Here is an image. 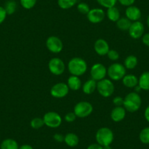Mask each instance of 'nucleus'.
Returning <instances> with one entry per match:
<instances>
[{
	"label": "nucleus",
	"mask_w": 149,
	"mask_h": 149,
	"mask_svg": "<svg viewBox=\"0 0 149 149\" xmlns=\"http://www.w3.org/2000/svg\"><path fill=\"white\" fill-rule=\"evenodd\" d=\"M67 68L72 75L80 77L86 72L88 65L86 61L84 58L80 57H74L70 60Z\"/></svg>",
	"instance_id": "nucleus-1"
},
{
	"label": "nucleus",
	"mask_w": 149,
	"mask_h": 149,
	"mask_svg": "<svg viewBox=\"0 0 149 149\" xmlns=\"http://www.w3.org/2000/svg\"><path fill=\"white\" fill-rule=\"evenodd\" d=\"M142 104V99L138 93L130 92L124 98L123 107L130 113H134L140 108Z\"/></svg>",
	"instance_id": "nucleus-2"
},
{
	"label": "nucleus",
	"mask_w": 149,
	"mask_h": 149,
	"mask_svg": "<svg viewBox=\"0 0 149 149\" xmlns=\"http://www.w3.org/2000/svg\"><path fill=\"white\" fill-rule=\"evenodd\" d=\"M95 138L97 143L102 147L110 146L114 140V134L108 127H101L96 132Z\"/></svg>",
	"instance_id": "nucleus-3"
},
{
	"label": "nucleus",
	"mask_w": 149,
	"mask_h": 149,
	"mask_svg": "<svg viewBox=\"0 0 149 149\" xmlns=\"http://www.w3.org/2000/svg\"><path fill=\"white\" fill-rule=\"evenodd\" d=\"M126 74L127 69L120 63H113L107 69V74L111 81H121L125 76Z\"/></svg>",
	"instance_id": "nucleus-4"
},
{
	"label": "nucleus",
	"mask_w": 149,
	"mask_h": 149,
	"mask_svg": "<svg viewBox=\"0 0 149 149\" xmlns=\"http://www.w3.org/2000/svg\"><path fill=\"white\" fill-rule=\"evenodd\" d=\"M97 90L102 97L107 98L113 94L115 86L111 80L104 78L97 82Z\"/></svg>",
	"instance_id": "nucleus-5"
},
{
	"label": "nucleus",
	"mask_w": 149,
	"mask_h": 149,
	"mask_svg": "<svg viewBox=\"0 0 149 149\" xmlns=\"http://www.w3.org/2000/svg\"><path fill=\"white\" fill-rule=\"evenodd\" d=\"M94 107L92 104L86 101H81L74 107V113L78 118H84L89 116L92 113Z\"/></svg>",
	"instance_id": "nucleus-6"
},
{
	"label": "nucleus",
	"mask_w": 149,
	"mask_h": 149,
	"mask_svg": "<svg viewBox=\"0 0 149 149\" xmlns=\"http://www.w3.org/2000/svg\"><path fill=\"white\" fill-rule=\"evenodd\" d=\"M43 121L45 125L49 128H58L62 123L61 116L56 112H48L43 116Z\"/></svg>",
	"instance_id": "nucleus-7"
},
{
	"label": "nucleus",
	"mask_w": 149,
	"mask_h": 149,
	"mask_svg": "<svg viewBox=\"0 0 149 149\" xmlns=\"http://www.w3.org/2000/svg\"><path fill=\"white\" fill-rule=\"evenodd\" d=\"M47 48L50 52L53 54H59L64 48L63 42L59 37L56 36H50L45 42Z\"/></svg>",
	"instance_id": "nucleus-8"
},
{
	"label": "nucleus",
	"mask_w": 149,
	"mask_h": 149,
	"mask_svg": "<svg viewBox=\"0 0 149 149\" xmlns=\"http://www.w3.org/2000/svg\"><path fill=\"white\" fill-rule=\"evenodd\" d=\"M90 74L92 79L97 82L105 78L107 75V68L101 63H96L91 67Z\"/></svg>",
	"instance_id": "nucleus-9"
},
{
	"label": "nucleus",
	"mask_w": 149,
	"mask_h": 149,
	"mask_svg": "<svg viewBox=\"0 0 149 149\" xmlns=\"http://www.w3.org/2000/svg\"><path fill=\"white\" fill-rule=\"evenodd\" d=\"M48 70L54 75H61L65 70V64L61 58L55 57L48 62Z\"/></svg>",
	"instance_id": "nucleus-10"
},
{
	"label": "nucleus",
	"mask_w": 149,
	"mask_h": 149,
	"mask_svg": "<svg viewBox=\"0 0 149 149\" xmlns=\"http://www.w3.org/2000/svg\"><path fill=\"white\" fill-rule=\"evenodd\" d=\"M68 86L64 83H58L51 87V94L54 98H64L69 94Z\"/></svg>",
	"instance_id": "nucleus-11"
},
{
	"label": "nucleus",
	"mask_w": 149,
	"mask_h": 149,
	"mask_svg": "<svg viewBox=\"0 0 149 149\" xmlns=\"http://www.w3.org/2000/svg\"><path fill=\"white\" fill-rule=\"evenodd\" d=\"M144 25H143V23L139 21H134V22L132 23L131 26L128 30L130 36L132 39L134 40L139 39V38L143 37V35L144 34Z\"/></svg>",
	"instance_id": "nucleus-12"
},
{
	"label": "nucleus",
	"mask_w": 149,
	"mask_h": 149,
	"mask_svg": "<svg viewBox=\"0 0 149 149\" xmlns=\"http://www.w3.org/2000/svg\"><path fill=\"white\" fill-rule=\"evenodd\" d=\"M86 15L90 23L97 24L101 23L104 19L105 13L101 8H93V9L90 10Z\"/></svg>",
	"instance_id": "nucleus-13"
},
{
	"label": "nucleus",
	"mask_w": 149,
	"mask_h": 149,
	"mask_svg": "<svg viewBox=\"0 0 149 149\" xmlns=\"http://www.w3.org/2000/svg\"><path fill=\"white\" fill-rule=\"evenodd\" d=\"M94 48L95 52L100 56H105L107 55L108 51H110V46L109 44L104 39H98L94 42Z\"/></svg>",
	"instance_id": "nucleus-14"
},
{
	"label": "nucleus",
	"mask_w": 149,
	"mask_h": 149,
	"mask_svg": "<svg viewBox=\"0 0 149 149\" xmlns=\"http://www.w3.org/2000/svg\"><path fill=\"white\" fill-rule=\"evenodd\" d=\"M125 15L126 18H128L132 22L139 21L142 15L141 10L137 7L131 5V6L127 7V8L126 9Z\"/></svg>",
	"instance_id": "nucleus-15"
},
{
	"label": "nucleus",
	"mask_w": 149,
	"mask_h": 149,
	"mask_svg": "<svg viewBox=\"0 0 149 149\" xmlns=\"http://www.w3.org/2000/svg\"><path fill=\"white\" fill-rule=\"evenodd\" d=\"M126 113H127V110L123 106L115 107L114 108H113L111 113H110V118L114 122L118 123L124 119Z\"/></svg>",
	"instance_id": "nucleus-16"
},
{
	"label": "nucleus",
	"mask_w": 149,
	"mask_h": 149,
	"mask_svg": "<svg viewBox=\"0 0 149 149\" xmlns=\"http://www.w3.org/2000/svg\"><path fill=\"white\" fill-rule=\"evenodd\" d=\"M138 82L139 78L133 74H126L122 79V83L124 86L130 88H135L138 85Z\"/></svg>",
	"instance_id": "nucleus-17"
},
{
	"label": "nucleus",
	"mask_w": 149,
	"mask_h": 149,
	"mask_svg": "<svg viewBox=\"0 0 149 149\" xmlns=\"http://www.w3.org/2000/svg\"><path fill=\"white\" fill-rule=\"evenodd\" d=\"M67 86L72 91H78L82 87V83H81V79L78 76L75 75H71L67 79Z\"/></svg>",
	"instance_id": "nucleus-18"
},
{
	"label": "nucleus",
	"mask_w": 149,
	"mask_h": 149,
	"mask_svg": "<svg viewBox=\"0 0 149 149\" xmlns=\"http://www.w3.org/2000/svg\"><path fill=\"white\" fill-rule=\"evenodd\" d=\"M97 82L94 81V79H89L86 81L82 86V89L84 94H91L95 91L97 89Z\"/></svg>",
	"instance_id": "nucleus-19"
},
{
	"label": "nucleus",
	"mask_w": 149,
	"mask_h": 149,
	"mask_svg": "<svg viewBox=\"0 0 149 149\" xmlns=\"http://www.w3.org/2000/svg\"><path fill=\"white\" fill-rule=\"evenodd\" d=\"M64 143H66L67 146L69 147H75L79 143V137L76 134L72 132L67 133L65 136H64Z\"/></svg>",
	"instance_id": "nucleus-20"
},
{
	"label": "nucleus",
	"mask_w": 149,
	"mask_h": 149,
	"mask_svg": "<svg viewBox=\"0 0 149 149\" xmlns=\"http://www.w3.org/2000/svg\"><path fill=\"white\" fill-rule=\"evenodd\" d=\"M138 86L142 90L149 91V71L142 73L139 78Z\"/></svg>",
	"instance_id": "nucleus-21"
},
{
	"label": "nucleus",
	"mask_w": 149,
	"mask_h": 149,
	"mask_svg": "<svg viewBox=\"0 0 149 149\" xmlns=\"http://www.w3.org/2000/svg\"><path fill=\"white\" fill-rule=\"evenodd\" d=\"M106 15H107V18L112 22H117L121 18V13H120L119 10L116 8L115 6L108 8Z\"/></svg>",
	"instance_id": "nucleus-22"
},
{
	"label": "nucleus",
	"mask_w": 149,
	"mask_h": 149,
	"mask_svg": "<svg viewBox=\"0 0 149 149\" xmlns=\"http://www.w3.org/2000/svg\"><path fill=\"white\" fill-rule=\"evenodd\" d=\"M138 64L137 58L134 55H130L124 59V66L127 70H133L137 67Z\"/></svg>",
	"instance_id": "nucleus-23"
},
{
	"label": "nucleus",
	"mask_w": 149,
	"mask_h": 149,
	"mask_svg": "<svg viewBox=\"0 0 149 149\" xmlns=\"http://www.w3.org/2000/svg\"><path fill=\"white\" fill-rule=\"evenodd\" d=\"M0 148L1 149H18L19 148V146H18V143L16 140L14 139L8 138L4 140L1 143L0 146Z\"/></svg>",
	"instance_id": "nucleus-24"
},
{
	"label": "nucleus",
	"mask_w": 149,
	"mask_h": 149,
	"mask_svg": "<svg viewBox=\"0 0 149 149\" xmlns=\"http://www.w3.org/2000/svg\"><path fill=\"white\" fill-rule=\"evenodd\" d=\"M132 23V22L130 21L127 18H120L119 20L116 22V26L119 30L128 31Z\"/></svg>",
	"instance_id": "nucleus-25"
},
{
	"label": "nucleus",
	"mask_w": 149,
	"mask_h": 149,
	"mask_svg": "<svg viewBox=\"0 0 149 149\" xmlns=\"http://www.w3.org/2000/svg\"><path fill=\"white\" fill-rule=\"evenodd\" d=\"M77 3V0H58V5L60 8L67 10L72 8Z\"/></svg>",
	"instance_id": "nucleus-26"
},
{
	"label": "nucleus",
	"mask_w": 149,
	"mask_h": 149,
	"mask_svg": "<svg viewBox=\"0 0 149 149\" xmlns=\"http://www.w3.org/2000/svg\"><path fill=\"white\" fill-rule=\"evenodd\" d=\"M5 10L8 15H12L15 12L17 8V4L14 0H9L5 3Z\"/></svg>",
	"instance_id": "nucleus-27"
},
{
	"label": "nucleus",
	"mask_w": 149,
	"mask_h": 149,
	"mask_svg": "<svg viewBox=\"0 0 149 149\" xmlns=\"http://www.w3.org/2000/svg\"><path fill=\"white\" fill-rule=\"evenodd\" d=\"M139 139L143 144H149V127H145L140 131Z\"/></svg>",
	"instance_id": "nucleus-28"
},
{
	"label": "nucleus",
	"mask_w": 149,
	"mask_h": 149,
	"mask_svg": "<svg viewBox=\"0 0 149 149\" xmlns=\"http://www.w3.org/2000/svg\"><path fill=\"white\" fill-rule=\"evenodd\" d=\"M45 125L44 123L43 118H39V117H36L31 119V122H30V126L34 130H39V129L42 128L43 126Z\"/></svg>",
	"instance_id": "nucleus-29"
},
{
	"label": "nucleus",
	"mask_w": 149,
	"mask_h": 149,
	"mask_svg": "<svg viewBox=\"0 0 149 149\" xmlns=\"http://www.w3.org/2000/svg\"><path fill=\"white\" fill-rule=\"evenodd\" d=\"M117 1L118 0H97V2L102 7H104V8H107V9L115 6Z\"/></svg>",
	"instance_id": "nucleus-30"
},
{
	"label": "nucleus",
	"mask_w": 149,
	"mask_h": 149,
	"mask_svg": "<svg viewBox=\"0 0 149 149\" xmlns=\"http://www.w3.org/2000/svg\"><path fill=\"white\" fill-rule=\"evenodd\" d=\"M20 2L24 9L30 10L35 6L37 0H20Z\"/></svg>",
	"instance_id": "nucleus-31"
},
{
	"label": "nucleus",
	"mask_w": 149,
	"mask_h": 149,
	"mask_svg": "<svg viewBox=\"0 0 149 149\" xmlns=\"http://www.w3.org/2000/svg\"><path fill=\"white\" fill-rule=\"evenodd\" d=\"M77 9L80 13L84 14V15H87L91 10L88 4L85 3V2H81L78 4L77 6Z\"/></svg>",
	"instance_id": "nucleus-32"
},
{
	"label": "nucleus",
	"mask_w": 149,
	"mask_h": 149,
	"mask_svg": "<svg viewBox=\"0 0 149 149\" xmlns=\"http://www.w3.org/2000/svg\"><path fill=\"white\" fill-rule=\"evenodd\" d=\"M107 58L111 61H117L119 58V54L117 51L113 49H110L107 54Z\"/></svg>",
	"instance_id": "nucleus-33"
},
{
	"label": "nucleus",
	"mask_w": 149,
	"mask_h": 149,
	"mask_svg": "<svg viewBox=\"0 0 149 149\" xmlns=\"http://www.w3.org/2000/svg\"><path fill=\"white\" fill-rule=\"evenodd\" d=\"M77 116H75L74 112H70V113H67L65 116H64V120H65L66 122L67 123H72L73 121H74V120L76 119Z\"/></svg>",
	"instance_id": "nucleus-34"
},
{
	"label": "nucleus",
	"mask_w": 149,
	"mask_h": 149,
	"mask_svg": "<svg viewBox=\"0 0 149 149\" xmlns=\"http://www.w3.org/2000/svg\"><path fill=\"white\" fill-rule=\"evenodd\" d=\"M113 103L115 105V107H121V106H123V104H124V98L120 97V96H116L113 100Z\"/></svg>",
	"instance_id": "nucleus-35"
},
{
	"label": "nucleus",
	"mask_w": 149,
	"mask_h": 149,
	"mask_svg": "<svg viewBox=\"0 0 149 149\" xmlns=\"http://www.w3.org/2000/svg\"><path fill=\"white\" fill-rule=\"evenodd\" d=\"M7 15H8V14H7L5 8L3 7L0 6V24H2L5 21Z\"/></svg>",
	"instance_id": "nucleus-36"
},
{
	"label": "nucleus",
	"mask_w": 149,
	"mask_h": 149,
	"mask_svg": "<svg viewBox=\"0 0 149 149\" xmlns=\"http://www.w3.org/2000/svg\"><path fill=\"white\" fill-rule=\"evenodd\" d=\"M118 1L120 2L121 5L126 7L131 6V5H132L134 3V2H135V0H118Z\"/></svg>",
	"instance_id": "nucleus-37"
},
{
	"label": "nucleus",
	"mask_w": 149,
	"mask_h": 149,
	"mask_svg": "<svg viewBox=\"0 0 149 149\" xmlns=\"http://www.w3.org/2000/svg\"><path fill=\"white\" fill-rule=\"evenodd\" d=\"M54 139L58 143H62L64 141V136L61 133H56L54 135Z\"/></svg>",
	"instance_id": "nucleus-38"
},
{
	"label": "nucleus",
	"mask_w": 149,
	"mask_h": 149,
	"mask_svg": "<svg viewBox=\"0 0 149 149\" xmlns=\"http://www.w3.org/2000/svg\"><path fill=\"white\" fill-rule=\"evenodd\" d=\"M142 42L145 45L149 47V33L143 34L142 37Z\"/></svg>",
	"instance_id": "nucleus-39"
},
{
	"label": "nucleus",
	"mask_w": 149,
	"mask_h": 149,
	"mask_svg": "<svg viewBox=\"0 0 149 149\" xmlns=\"http://www.w3.org/2000/svg\"><path fill=\"white\" fill-rule=\"evenodd\" d=\"M87 149H103V147L97 143L89 145L88 148H87Z\"/></svg>",
	"instance_id": "nucleus-40"
},
{
	"label": "nucleus",
	"mask_w": 149,
	"mask_h": 149,
	"mask_svg": "<svg viewBox=\"0 0 149 149\" xmlns=\"http://www.w3.org/2000/svg\"><path fill=\"white\" fill-rule=\"evenodd\" d=\"M144 117L146 121L149 122V104L146 107V110L144 111Z\"/></svg>",
	"instance_id": "nucleus-41"
},
{
	"label": "nucleus",
	"mask_w": 149,
	"mask_h": 149,
	"mask_svg": "<svg viewBox=\"0 0 149 149\" xmlns=\"http://www.w3.org/2000/svg\"><path fill=\"white\" fill-rule=\"evenodd\" d=\"M18 149H34V148H33L32 146H30V145L24 144V145H22L21 146H20L19 148Z\"/></svg>",
	"instance_id": "nucleus-42"
},
{
	"label": "nucleus",
	"mask_w": 149,
	"mask_h": 149,
	"mask_svg": "<svg viewBox=\"0 0 149 149\" xmlns=\"http://www.w3.org/2000/svg\"><path fill=\"white\" fill-rule=\"evenodd\" d=\"M103 149H113V148L110 147V146H104V147H103Z\"/></svg>",
	"instance_id": "nucleus-43"
},
{
	"label": "nucleus",
	"mask_w": 149,
	"mask_h": 149,
	"mask_svg": "<svg viewBox=\"0 0 149 149\" xmlns=\"http://www.w3.org/2000/svg\"><path fill=\"white\" fill-rule=\"evenodd\" d=\"M147 25H148V27L149 28V15L148 16V18H147Z\"/></svg>",
	"instance_id": "nucleus-44"
}]
</instances>
